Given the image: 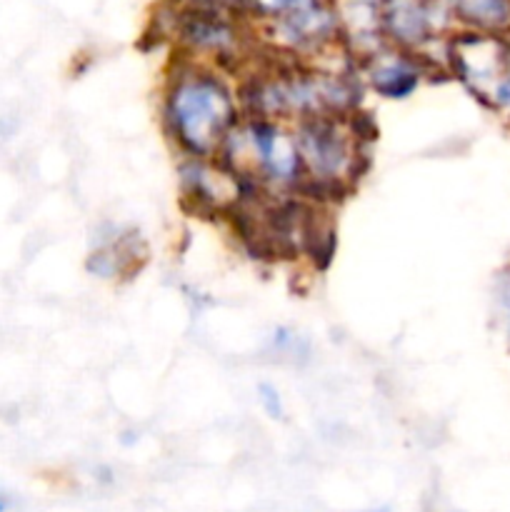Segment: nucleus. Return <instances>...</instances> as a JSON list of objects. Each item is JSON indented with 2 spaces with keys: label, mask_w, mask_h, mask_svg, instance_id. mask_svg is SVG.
I'll list each match as a JSON object with an SVG mask.
<instances>
[{
  "label": "nucleus",
  "mask_w": 510,
  "mask_h": 512,
  "mask_svg": "<svg viewBox=\"0 0 510 512\" xmlns=\"http://www.w3.org/2000/svg\"><path fill=\"white\" fill-rule=\"evenodd\" d=\"M165 123L190 158H210L238 125L233 93L208 70H185L170 83Z\"/></svg>",
  "instance_id": "f257e3e1"
},
{
  "label": "nucleus",
  "mask_w": 510,
  "mask_h": 512,
  "mask_svg": "<svg viewBox=\"0 0 510 512\" xmlns=\"http://www.w3.org/2000/svg\"><path fill=\"white\" fill-rule=\"evenodd\" d=\"M225 143H235V153L248 155L253 168L263 175V180L275 185H288L298 180L303 158L295 138H290L275 120L268 115L250 118L243 128L235 125Z\"/></svg>",
  "instance_id": "f03ea898"
},
{
  "label": "nucleus",
  "mask_w": 510,
  "mask_h": 512,
  "mask_svg": "<svg viewBox=\"0 0 510 512\" xmlns=\"http://www.w3.org/2000/svg\"><path fill=\"white\" fill-rule=\"evenodd\" d=\"M303 163L318 175L320 180L343 178L345 170L353 163V145L350 135L333 120H325L323 115H313L305 120L295 138Z\"/></svg>",
  "instance_id": "7ed1b4c3"
},
{
  "label": "nucleus",
  "mask_w": 510,
  "mask_h": 512,
  "mask_svg": "<svg viewBox=\"0 0 510 512\" xmlns=\"http://www.w3.org/2000/svg\"><path fill=\"white\" fill-rule=\"evenodd\" d=\"M373 85L385 98H405L418 85V75L410 73L405 65H388L373 75Z\"/></svg>",
  "instance_id": "20e7f679"
},
{
  "label": "nucleus",
  "mask_w": 510,
  "mask_h": 512,
  "mask_svg": "<svg viewBox=\"0 0 510 512\" xmlns=\"http://www.w3.org/2000/svg\"><path fill=\"white\" fill-rule=\"evenodd\" d=\"M258 393H260V405H263L265 413L275 420L283 418V400H280V393L275 390V385L263 383L258 388Z\"/></svg>",
  "instance_id": "39448f33"
},
{
  "label": "nucleus",
  "mask_w": 510,
  "mask_h": 512,
  "mask_svg": "<svg viewBox=\"0 0 510 512\" xmlns=\"http://www.w3.org/2000/svg\"><path fill=\"white\" fill-rule=\"evenodd\" d=\"M360 512H390L388 508H373V510H360Z\"/></svg>",
  "instance_id": "423d86ee"
},
{
  "label": "nucleus",
  "mask_w": 510,
  "mask_h": 512,
  "mask_svg": "<svg viewBox=\"0 0 510 512\" xmlns=\"http://www.w3.org/2000/svg\"><path fill=\"white\" fill-rule=\"evenodd\" d=\"M5 510H8V505H5L3 500H0V512H5Z\"/></svg>",
  "instance_id": "0eeeda50"
}]
</instances>
